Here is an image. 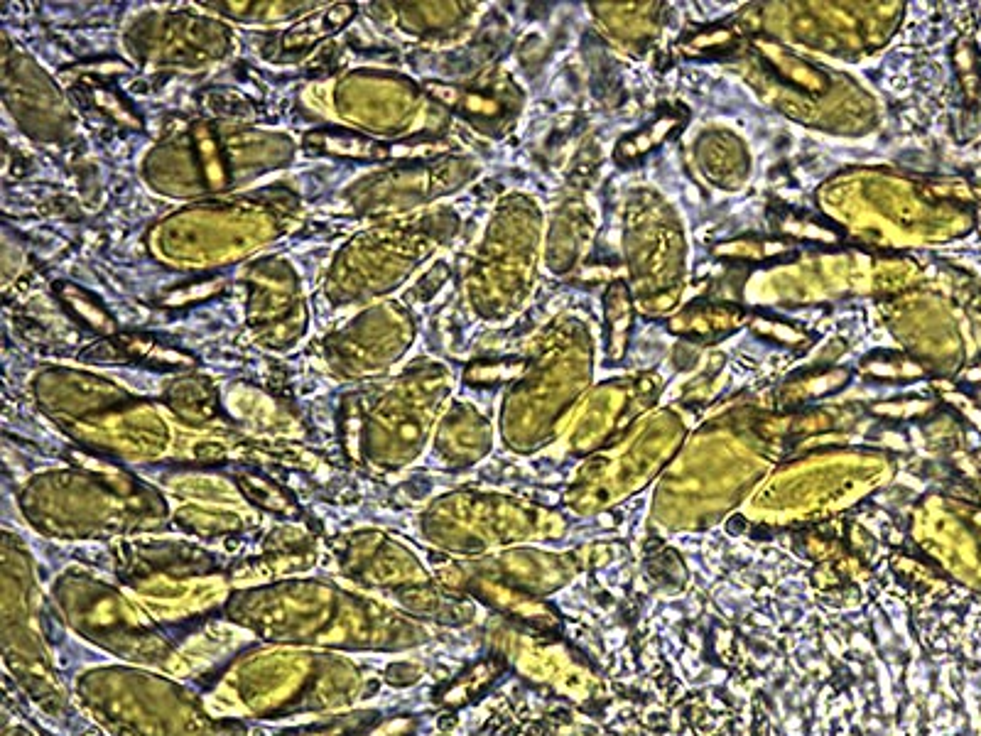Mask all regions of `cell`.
Listing matches in <instances>:
<instances>
[{
  "instance_id": "1",
  "label": "cell",
  "mask_w": 981,
  "mask_h": 736,
  "mask_svg": "<svg viewBox=\"0 0 981 736\" xmlns=\"http://www.w3.org/2000/svg\"><path fill=\"white\" fill-rule=\"evenodd\" d=\"M969 378H977V381H981V376H969Z\"/></svg>"
}]
</instances>
